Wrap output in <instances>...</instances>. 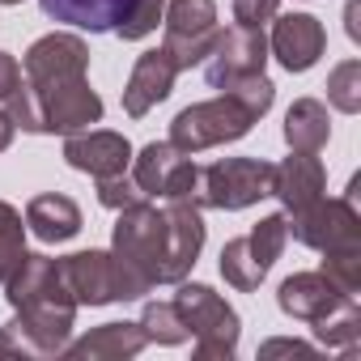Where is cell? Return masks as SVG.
<instances>
[{"label": "cell", "mask_w": 361, "mask_h": 361, "mask_svg": "<svg viewBox=\"0 0 361 361\" xmlns=\"http://www.w3.org/2000/svg\"><path fill=\"white\" fill-rule=\"evenodd\" d=\"M161 13H166V0H140V5H136V13L115 30L123 43H140L145 35H153L157 30V22H161Z\"/></svg>", "instance_id": "32"}, {"label": "cell", "mask_w": 361, "mask_h": 361, "mask_svg": "<svg viewBox=\"0 0 361 361\" xmlns=\"http://www.w3.org/2000/svg\"><path fill=\"white\" fill-rule=\"evenodd\" d=\"M285 226H289V234L302 247L323 251V255L327 251H353V247H361V217H357V209H353L348 196H340V200L319 196L306 209H293L285 217Z\"/></svg>", "instance_id": "7"}, {"label": "cell", "mask_w": 361, "mask_h": 361, "mask_svg": "<svg viewBox=\"0 0 361 361\" xmlns=\"http://www.w3.org/2000/svg\"><path fill=\"white\" fill-rule=\"evenodd\" d=\"M145 331L140 323H102L94 331H85L81 340L64 344L60 357H73V361H123V357H136L145 348Z\"/></svg>", "instance_id": "20"}, {"label": "cell", "mask_w": 361, "mask_h": 361, "mask_svg": "<svg viewBox=\"0 0 361 361\" xmlns=\"http://www.w3.org/2000/svg\"><path fill=\"white\" fill-rule=\"evenodd\" d=\"M60 272H64V285L77 298V306H111V302H119L111 251H77V255L60 259Z\"/></svg>", "instance_id": "14"}, {"label": "cell", "mask_w": 361, "mask_h": 361, "mask_svg": "<svg viewBox=\"0 0 361 361\" xmlns=\"http://www.w3.org/2000/svg\"><path fill=\"white\" fill-rule=\"evenodd\" d=\"M0 5H22V0H0Z\"/></svg>", "instance_id": "38"}, {"label": "cell", "mask_w": 361, "mask_h": 361, "mask_svg": "<svg viewBox=\"0 0 361 361\" xmlns=\"http://www.w3.org/2000/svg\"><path fill=\"white\" fill-rule=\"evenodd\" d=\"M323 188H327V170L314 153H289L272 174V196L285 204V213L306 209L310 200L323 196Z\"/></svg>", "instance_id": "19"}, {"label": "cell", "mask_w": 361, "mask_h": 361, "mask_svg": "<svg viewBox=\"0 0 361 361\" xmlns=\"http://www.w3.org/2000/svg\"><path fill=\"white\" fill-rule=\"evenodd\" d=\"M268 47H272V56H276L289 73H306V68L319 64V56H323V47H327V30H323V22L310 18V13H285V18H276Z\"/></svg>", "instance_id": "13"}, {"label": "cell", "mask_w": 361, "mask_h": 361, "mask_svg": "<svg viewBox=\"0 0 361 361\" xmlns=\"http://www.w3.org/2000/svg\"><path fill=\"white\" fill-rule=\"evenodd\" d=\"M272 174H276V166L259 161V157H226V161L200 166L196 200H200V209H226V213L251 209L264 196H272Z\"/></svg>", "instance_id": "5"}, {"label": "cell", "mask_w": 361, "mask_h": 361, "mask_svg": "<svg viewBox=\"0 0 361 361\" xmlns=\"http://www.w3.org/2000/svg\"><path fill=\"white\" fill-rule=\"evenodd\" d=\"M285 243H289V226H285V217H281V213H272V217L255 221V226H251V234H247V247H251V255L259 259V268H264V272H272V264L281 259Z\"/></svg>", "instance_id": "28"}, {"label": "cell", "mask_w": 361, "mask_h": 361, "mask_svg": "<svg viewBox=\"0 0 361 361\" xmlns=\"http://www.w3.org/2000/svg\"><path fill=\"white\" fill-rule=\"evenodd\" d=\"M98 200L106 204V209H132V204H140V200H149L140 188H136V178L123 170V174H111V178H98Z\"/></svg>", "instance_id": "31"}, {"label": "cell", "mask_w": 361, "mask_h": 361, "mask_svg": "<svg viewBox=\"0 0 361 361\" xmlns=\"http://www.w3.org/2000/svg\"><path fill=\"white\" fill-rule=\"evenodd\" d=\"M327 102L344 115H357L361 111V60H344L331 68L327 77Z\"/></svg>", "instance_id": "29"}, {"label": "cell", "mask_w": 361, "mask_h": 361, "mask_svg": "<svg viewBox=\"0 0 361 361\" xmlns=\"http://www.w3.org/2000/svg\"><path fill=\"white\" fill-rule=\"evenodd\" d=\"M272 98H276V85L255 73V77H243L234 85H226L217 98L209 102H192L174 115L170 123V145L178 153H204V149H217V145H230V140H243L268 111H272Z\"/></svg>", "instance_id": "2"}, {"label": "cell", "mask_w": 361, "mask_h": 361, "mask_svg": "<svg viewBox=\"0 0 361 361\" xmlns=\"http://www.w3.org/2000/svg\"><path fill=\"white\" fill-rule=\"evenodd\" d=\"M259 357H314V344H302V340H268L259 348Z\"/></svg>", "instance_id": "34"}, {"label": "cell", "mask_w": 361, "mask_h": 361, "mask_svg": "<svg viewBox=\"0 0 361 361\" xmlns=\"http://www.w3.org/2000/svg\"><path fill=\"white\" fill-rule=\"evenodd\" d=\"M9 145H13V123H9L5 115H0V153H5Z\"/></svg>", "instance_id": "37"}, {"label": "cell", "mask_w": 361, "mask_h": 361, "mask_svg": "<svg viewBox=\"0 0 361 361\" xmlns=\"http://www.w3.org/2000/svg\"><path fill=\"white\" fill-rule=\"evenodd\" d=\"M43 13L51 22H64V26H77V30H90V35H115L140 0H39Z\"/></svg>", "instance_id": "17"}, {"label": "cell", "mask_w": 361, "mask_h": 361, "mask_svg": "<svg viewBox=\"0 0 361 361\" xmlns=\"http://www.w3.org/2000/svg\"><path fill=\"white\" fill-rule=\"evenodd\" d=\"M30 94H35V111H39L43 132L73 136V132H85L90 123L102 119V98L90 85V77H64V81L43 85V90H30Z\"/></svg>", "instance_id": "9"}, {"label": "cell", "mask_w": 361, "mask_h": 361, "mask_svg": "<svg viewBox=\"0 0 361 361\" xmlns=\"http://www.w3.org/2000/svg\"><path fill=\"white\" fill-rule=\"evenodd\" d=\"M132 178L149 200H196L200 192V166L188 153H178L170 140H149L132 157Z\"/></svg>", "instance_id": "8"}, {"label": "cell", "mask_w": 361, "mask_h": 361, "mask_svg": "<svg viewBox=\"0 0 361 361\" xmlns=\"http://www.w3.org/2000/svg\"><path fill=\"white\" fill-rule=\"evenodd\" d=\"M0 357H22V344L13 340L9 327H0Z\"/></svg>", "instance_id": "35"}, {"label": "cell", "mask_w": 361, "mask_h": 361, "mask_svg": "<svg viewBox=\"0 0 361 361\" xmlns=\"http://www.w3.org/2000/svg\"><path fill=\"white\" fill-rule=\"evenodd\" d=\"M348 293H340L323 272H293L281 281L276 289V306L289 314V319H302V323H314L323 319L327 310H336Z\"/></svg>", "instance_id": "18"}, {"label": "cell", "mask_w": 361, "mask_h": 361, "mask_svg": "<svg viewBox=\"0 0 361 361\" xmlns=\"http://www.w3.org/2000/svg\"><path fill=\"white\" fill-rule=\"evenodd\" d=\"M26 230L43 243H68L77 230H81V209L77 200H68L64 192H47V196H35L26 204Z\"/></svg>", "instance_id": "21"}, {"label": "cell", "mask_w": 361, "mask_h": 361, "mask_svg": "<svg viewBox=\"0 0 361 361\" xmlns=\"http://www.w3.org/2000/svg\"><path fill=\"white\" fill-rule=\"evenodd\" d=\"M0 115H5L13 128L43 132L39 111H35V94L26 85V73H22V64L9 51H0Z\"/></svg>", "instance_id": "22"}, {"label": "cell", "mask_w": 361, "mask_h": 361, "mask_svg": "<svg viewBox=\"0 0 361 361\" xmlns=\"http://www.w3.org/2000/svg\"><path fill=\"white\" fill-rule=\"evenodd\" d=\"M357 0H348V9H344V18H348V39H361V26H357Z\"/></svg>", "instance_id": "36"}, {"label": "cell", "mask_w": 361, "mask_h": 361, "mask_svg": "<svg viewBox=\"0 0 361 361\" xmlns=\"http://www.w3.org/2000/svg\"><path fill=\"white\" fill-rule=\"evenodd\" d=\"M310 327H314V340H319L323 348H348V344H357V336H361V310H357V298H344L336 310H327V314L314 319Z\"/></svg>", "instance_id": "25"}, {"label": "cell", "mask_w": 361, "mask_h": 361, "mask_svg": "<svg viewBox=\"0 0 361 361\" xmlns=\"http://www.w3.org/2000/svg\"><path fill=\"white\" fill-rule=\"evenodd\" d=\"M174 77H178V68H174V60H170L161 47L145 51V56L132 64V77H128V85H123V111H128L132 119H145L157 102L170 98Z\"/></svg>", "instance_id": "15"}, {"label": "cell", "mask_w": 361, "mask_h": 361, "mask_svg": "<svg viewBox=\"0 0 361 361\" xmlns=\"http://www.w3.org/2000/svg\"><path fill=\"white\" fill-rule=\"evenodd\" d=\"M64 161L90 178H111V174H123L132 166V145L119 132L85 128V132H73L64 140Z\"/></svg>", "instance_id": "12"}, {"label": "cell", "mask_w": 361, "mask_h": 361, "mask_svg": "<svg viewBox=\"0 0 361 361\" xmlns=\"http://www.w3.org/2000/svg\"><path fill=\"white\" fill-rule=\"evenodd\" d=\"M174 306L183 314L188 331L196 336V357L200 361H230L234 348H238V336H243V323H238V310L209 285H196V281H178V293H174Z\"/></svg>", "instance_id": "4"}, {"label": "cell", "mask_w": 361, "mask_h": 361, "mask_svg": "<svg viewBox=\"0 0 361 361\" xmlns=\"http://www.w3.org/2000/svg\"><path fill=\"white\" fill-rule=\"evenodd\" d=\"M327 136H331V119L319 98H298L285 111V145L293 153H319L327 145Z\"/></svg>", "instance_id": "23"}, {"label": "cell", "mask_w": 361, "mask_h": 361, "mask_svg": "<svg viewBox=\"0 0 361 361\" xmlns=\"http://www.w3.org/2000/svg\"><path fill=\"white\" fill-rule=\"evenodd\" d=\"M140 331H145V340H149V344H183V340L192 336L174 302H145Z\"/></svg>", "instance_id": "27"}, {"label": "cell", "mask_w": 361, "mask_h": 361, "mask_svg": "<svg viewBox=\"0 0 361 361\" xmlns=\"http://www.w3.org/2000/svg\"><path fill=\"white\" fill-rule=\"evenodd\" d=\"M5 298L13 306L9 331L22 344V353L60 357L68 336H73V319H77V298L64 285L60 259L26 251L18 272L5 281Z\"/></svg>", "instance_id": "1"}, {"label": "cell", "mask_w": 361, "mask_h": 361, "mask_svg": "<svg viewBox=\"0 0 361 361\" xmlns=\"http://www.w3.org/2000/svg\"><path fill=\"white\" fill-rule=\"evenodd\" d=\"M166 226H170V285H178L204 251V217L196 200H166Z\"/></svg>", "instance_id": "16"}, {"label": "cell", "mask_w": 361, "mask_h": 361, "mask_svg": "<svg viewBox=\"0 0 361 361\" xmlns=\"http://www.w3.org/2000/svg\"><path fill=\"white\" fill-rule=\"evenodd\" d=\"M22 259H26V217L0 200V285L18 272Z\"/></svg>", "instance_id": "26"}, {"label": "cell", "mask_w": 361, "mask_h": 361, "mask_svg": "<svg viewBox=\"0 0 361 361\" xmlns=\"http://www.w3.org/2000/svg\"><path fill=\"white\" fill-rule=\"evenodd\" d=\"M323 276L340 293L357 298V289H361V247H353V251H327L323 255Z\"/></svg>", "instance_id": "30"}, {"label": "cell", "mask_w": 361, "mask_h": 361, "mask_svg": "<svg viewBox=\"0 0 361 361\" xmlns=\"http://www.w3.org/2000/svg\"><path fill=\"white\" fill-rule=\"evenodd\" d=\"M268 64V39L264 30H251V26H234V30H221L213 51L204 56V81L213 90H226L243 77H255L264 73Z\"/></svg>", "instance_id": "10"}, {"label": "cell", "mask_w": 361, "mask_h": 361, "mask_svg": "<svg viewBox=\"0 0 361 361\" xmlns=\"http://www.w3.org/2000/svg\"><path fill=\"white\" fill-rule=\"evenodd\" d=\"M221 276H226V285H234L238 293H255L259 285H264V268H259V259L251 255V247H247V234L243 238H230L226 247H221Z\"/></svg>", "instance_id": "24"}, {"label": "cell", "mask_w": 361, "mask_h": 361, "mask_svg": "<svg viewBox=\"0 0 361 361\" xmlns=\"http://www.w3.org/2000/svg\"><path fill=\"white\" fill-rule=\"evenodd\" d=\"M161 26H166L161 51L174 60L178 73H188L192 64H204V56L213 51V43L221 35L213 0H170L161 13Z\"/></svg>", "instance_id": "6"}, {"label": "cell", "mask_w": 361, "mask_h": 361, "mask_svg": "<svg viewBox=\"0 0 361 361\" xmlns=\"http://www.w3.org/2000/svg\"><path fill=\"white\" fill-rule=\"evenodd\" d=\"M276 5L281 0H234V22L251 26V30H264L276 18Z\"/></svg>", "instance_id": "33"}, {"label": "cell", "mask_w": 361, "mask_h": 361, "mask_svg": "<svg viewBox=\"0 0 361 361\" xmlns=\"http://www.w3.org/2000/svg\"><path fill=\"white\" fill-rule=\"evenodd\" d=\"M90 68V47L85 39L77 35H43L39 43H30L26 60H22V73H26V85L30 90H43L51 81H64V77H85Z\"/></svg>", "instance_id": "11"}, {"label": "cell", "mask_w": 361, "mask_h": 361, "mask_svg": "<svg viewBox=\"0 0 361 361\" xmlns=\"http://www.w3.org/2000/svg\"><path fill=\"white\" fill-rule=\"evenodd\" d=\"M111 259H115V289L119 302L145 298L157 285H170V226L166 209L140 200L132 209H119V221L111 230Z\"/></svg>", "instance_id": "3"}]
</instances>
